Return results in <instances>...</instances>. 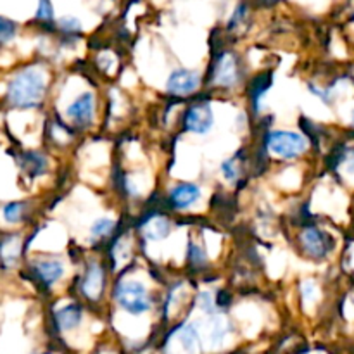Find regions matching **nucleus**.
Listing matches in <instances>:
<instances>
[{
  "mask_svg": "<svg viewBox=\"0 0 354 354\" xmlns=\"http://www.w3.org/2000/svg\"><path fill=\"white\" fill-rule=\"evenodd\" d=\"M97 109V99L93 92H83L75 97L71 104L66 107V116L68 120L75 124L80 130H85L93 123V116H95Z\"/></svg>",
  "mask_w": 354,
  "mask_h": 354,
  "instance_id": "nucleus-9",
  "label": "nucleus"
},
{
  "mask_svg": "<svg viewBox=\"0 0 354 354\" xmlns=\"http://www.w3.org/2000/svg\"><path fill=\"white\" fill-rule=\"evenodd\" d=\"M47 90V69L40 64L24 66L7 82L6 102L14 109H37L44 104Z\"/></svg>",
  "mask_w": 354,
  "mask_h": 354,
  "instance_id": "nucleus-1",
  "label": "nucleus"
},
{
  "mask_svg": "<svg viewBox=\"0 0 354 354\" xmlns=\"http://www.w3.org/2000/svg\"><path fill=\"white\" fill-rule=\"evenodd\" d=\"M57 26L64 35H76L78 31H82V23H80V19H76L73 16L61 17L57 21Z\"/></svg>",
  "mask_w": 354,
  "mask_h": 354,
  "instance_id": "nucleus-24",
  "label": "nucleus"
},
{
  "mask_svg": "<svg viewBox=\"0 0 354 354\" xmlns=\"http://www.w3.org/2000/svg\"><path fill=\"white\" fill-rule=\"evenodd\" d=\"M248 14H249L248 6H245V3H241V6L234 10L230 21H228V30H237V28L244 26L245 19H248Z\"/></svg>",
  "mask_w": 354,
  "mask_h": 354,
  "instance_id": "nucleus-25",
  "label": "nucleus"
},
{
  "mask_svg": "<svg viewBox=\"0 0 354 354\" xmlns=\"http://www.w3.org/2000/svg\"><path fill=\"white\" fill-rule=\"evenodd\" d=\"M35 19L45 24L54 23V6H52V0H38Z\"/></svg>",
  "mask_w": 354,
  "mask_h": 354,
  "instance_id": "nucleus-23",
  "label": "nucleus"
},
{
  "mask_svg": "<svg viewBox=\"0 0 354 354\" xmlns=\"http://www.w3.org/2000/svg\"><path fill=\"white\" fill-rule=\"evenodd\" d=\"M142 232H144L145 239H149L152 242L165 241L171 234V221H169V218L166 214L152 213L142 223Z\"/></svg>",
  "mask_w": 354,
  "mask_h": 354,
  "instance_id": "nucleus-14",
  "label": "nucleus"
},
{
  "mask_svg": "<svg viewBox=\"0 0 354 354\" xmlns=\"http://www.w3.org/2000/svg\"><path fill=\"white\" fill-rule=\"evenodd\" d=\"M118 221L113 220V218H99L92 223L90 227V242L92 244H100V242H106L116 234Z\"/></svg>",
  "mask_w": 354,
  "mask_h": 354,
  "instance_id": "nucleus-17",
  "label": "nucleus"
},
{
  "mask_svg": "<svg viewBox=\"0 0 354 354\" xmlns=\"http://www.w3.org/2000/svg\"><path fill=\"white\" fill-rule=\"evenodd\" d=\"M30 211V204L26 201H10V203L3 204L2 206V218L6 223L17 225L24 221Z\"/></svg>",
  "mask_w": 354,
  "mask_h": 354,
  "instance_id": "nucleus-18",
  "label": "nucleus"
},
{
  "mask_svg": "<svg viewBox=\"0 0 354 354\" xmlns=\"http://www.w3.org/2000/svg\"><path fill=\"white\" fill-rule=\"evenodd\" d=\"M113 296L121 310L130 315H135V317L147 313L152 308L151 294H149L147 287L142 282H138V280H120L116 287H114Z\"/></svg>",
  "mask_w": 354,
  "mask_h": 354,
  "instance_id": "nucleus-4",
  "label": "nucleus"
},
{
  "mask_svg": "<svg viewBox=\"0 0 354 354\" xmlns=\"http://www.w3.org/2000/svg\"><path fill=\"white\" fill-rule=\"evenodd\" d=\"M197 306L206 315H214V311H216V303H214L211 292H201L197 296Z\"/></svg>",
  "mask_w": 354,
  "mask_h": 354,
  "instance_id": "nucleus-26",
  "label": "nucleus"
},
{
  "mask_svg": "<svg viewBox=\"0 0 354 354\" xmlns=\"http://www.w3.org/2000/svg\"><path fill=\"white\" fill-rule=\"evenodd\" d=\"M55 325H57L59 330H73V328L78 327L83 320V308L76 303H69L66 306H62L61 310L55 311L54 315Z\"/></svg>",
  "mask_w": 354,
  "mask_h": 354,
  "instance_id": "nucleus-16",
  "label": "nucleus"
},
{
  "mask_svg": "<svg viewBox=\"0 0 354 354\" xmlns=\"http://www.w3.org/2000/svg\"><path fill=\"white\" fill-rule=\"evenodd\" d=\"M19 165L24 175H28V178H38V176L47 173L48 159L40 151H24L21 154Z\"/></svg>",
  "mask_w": 354,
  "mask_h": 354,
  "instance_id": "nucleus-15",
  "label": "nucleus"
},
{
  "mask_svg": "<svg viewBox=\"0 0 354 354\" xmlns=\"http://www.w3.org/2000/svg\"><path fill=\"white\" fill-rule=\"evenodd\" d=\"M178 341L182 344V348L187 353L194 354L196 353L197 346H199V332H197L196 325H185L178 330Z\"/></svg>",
  "mask_w": 354,
  "mask_h": 354,
  "instance_id": "nucleus-19",
  "label": "nucleus"
},
{
  "mask_svg": "<svg viewBox=\"0 0 354 354\" xmlns=\"http://www.w3.org/2000/svg\"><path fill=\"white\" fill-rule=\"evenodd\" d=\"M23 254V242L19 234L0 235V266L3 270H12L19 263Z\"/></svg>",
  "mask_w": 354,
  "mask_h": 354,
  "instance_id": "nucleus-12",
  "label": "nucleus"
},
{
  "mask_svg": "<svg viewBox=\"0 0 354 354\" xmlns=\"http://www.w3.org/2000/svg\"><path fill=\"white\" fill-rule=\"evenodd\" d=\"M17 35V23L9 17L0 16V45L9 44Z\"/></svg>",
  "mask_w": 354,
  "mask_h": 354,
  "instance_id": "nucleus-21",
  "label": "nucleus"
},
{
  "mask_svg": "<svg viewBox=\"0 0 354 354\" xmlns=\"http://www.w3.org/2000/svg\"><path fill=\"white\" fill-rule=\"evenodd\" d=\"M106 290V270L99 261L86 263L80 279V292L90 303H99Z\"/></svg>",
  "mask_w": 354,
  "mask_h": 354,
  "instance_id": "nucleus-6",
  "label": "nucleus"
},
{
  "mask_svg": "<svg viewBox=\"0 0 354 354\" xmlns=\"http://www.w3.org/2000/svg\"><path fill=\"white\" fill-rule=\"evenodd\" d=\"M187 259H189V266L192 270L207 268V254L197 242H189V252H187Z\"/></svg>",
  "mask_w": 354,
  "mask_h": 354,
  "instance_id": "nucleus-20",
  "label": "nucleus"
},
{
  "mask_svg": "<svg viewBox=\"0 0 354 354\" xmlns=\"http://www.w3.org/2000/svg\"><path fill=\"white\" fill-rule=\"evenodd\" d=\"M183 128L185 131L194 135H206L209 133L211 128L214 127V113L211 104L197 102L192 104L183 113Z\"/></svg>",
  "mask_w": 354,
  "mask_h": 354,
  "instance_id": "nucleus-8",
  "label": "nucleus"
},
{
  "mask_svg": "<svg viewBox=\"0 0 354 354\" xmlns=\"http://www.w3.org/2000/svg\"><path fill=\"white\" fill-rule=\"evenodd\" d=\"M299 248L306 258L313 261H324L334 249L335 242L328 232L322 230L317 225H308L297 235Z\"/></svg>",
  "mask_w": 354,
  "mask_h": 354,
  "instance_id": "nucleus-5",
  "label": "nucleus"
},
{
  "mask_svg": "<svg viewBox=\"0 0 354 354\" xmlns=\"http://www.w3.org/2000/svg\"><path fill=\"white\" fill-rule=\"evenodd\" d=\"M242 76H244V69H242V62L237 52L228 50V48L218 50L213 64H211V85L220 90L235 88L242 82Z\"/></svg>",
  "mask_w": 354,
  "mask_h": 354,
  "instance_id": "nucleus-3",
  "label": "nucleus"
},
{
  "mask_svg": "<svg viewBox=\"0 0 354 354\" xmlns=\"http://www.w3.org/2000/svg\"><path fill=\"white\" fill-rule=\"evenodd\" d=\"M310 147V142L299 131L270 130L265 135V149L282 161H294L301 158Z\"/></svg>",
  "mask_w": 354,
  "mask_h": 354,
  "instance_id": "nucleus-2",
  "label": "nucleus"
},
{
  "mask_svg": "<svg viewBox=\"0 0 354 354\" xmlns=\"http://www.w3.org/2000/svg\"><path fill=\"white\" fill-rule=\"evenodd\" d=\"M66 268L61 259L40 258L31 261L30 275L41 289H52L64 277Z\"/></svg>",
  "mask_w": 354,
  "mask_h": 354,
  "instance_id": "nucleus-10",
  "label": "nucleus"
},
{
  "mask_svg": "<svg viewBox=\"0 0 354 354\" xmlns=\"http://www.w3.org/2000/svg\"><path fill=\"white\" fill-rule=\"evenodd\" d=\"M201 197H203V190L197 183L182 182L176 183L168 192V204L171 209L185 211L199 203Z\"/></svg>",
  "mask_w": 354,
  "mask_h": 354,
  "instance_id": "nucleus-11",
  "label": "nucleus"
},
{
  "mask_svg": "<svg viewBox=\"0 0 354 354\" xmlns=\"http://www.w3.org/2000/svg\"><path fill=\"white\" fill-rule=\"evenodd\" d=\"M221 173L230 183H237L241 178V165H239L237 158H230L221 162Z\"/></svg>",
  "mask_w": 354,
  "mask_h": 354,
  "instance_id": "nucleus-22",
  "label": "nucleus"
},
{
  "mask_svg": "<svg viewBox=\"0 0 354 354\" xmlns=\"http://www.w3.org/2000/svg\"><path fill=\"white\" fill-rule=\"evenodd\" d=\"M203 85V76L197 69L176 68L166 80V92L173 97L194 95Z\"/></svg>",
  "mask_w": 354,
  "mask_h": 354,
  "instance_id": "nucleus-7",
  "label": "nucleus"
},
{
  "mask_svg": "<svg viewBox=\"0 0 354 354\" xmlns=\"http://www.w3.org/2000/svg\"><path fill=\"white\" fill-rule=\"evenodd\" d=\"M353 124H354V111H353Z\"/></svg>",
  "mask_w": 354,
  "mask_h": 354,
  "instance_id": "nucleus-27",
  "label": "nucleus"
},
{
  "mask_svg": "<svg viewBox=\"0 0 354 354\" xmlns=\"http://www.w3.org/2000/svg\"><path fill=\"white\" fill-rule=\"evenodd\" d=\"M272 85H273V73L272 71L259 73V75H256L254 78L249 82L248 95H249V100H251L252 111H254L256 114L261 111L263 99L266 97V92L272 88Z\"/></svg>",
  "mask_w": 354,
  "mask_h": 354,
  "instance_id": "nucleus-13",
  "label": "nucleus"
}]
</instances>
